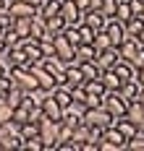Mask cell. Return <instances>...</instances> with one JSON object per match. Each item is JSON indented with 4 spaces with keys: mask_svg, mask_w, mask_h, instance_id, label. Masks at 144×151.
<instances>
[{
    "mask_svg": "<svg viewBox=\"0 0 144 151\" xmlns=\"http://www.w3.org/2000/svg\"><path fill=\"white\" fill-rule=\"evenodd\" d=\"M121 149H126V136L115 125H108L100 138V151H121Z\"/></svg>",
    "mask_w": 144,
    "mask_h": 151,
    "instance_id": "6da1fadb",
    "label": "cell"
},
{
    "mask_svg": "<svg viewBox=\"0 0 144 151\" xmlns=\"http://www.w3.org/2000/svg\"><path fill=\"white\" fill-rule=\"evenodd\" d=\"M84 122L92 125V128H102V130H105L108 125L115 122V117H113L102 104H97V107H87V112H84Z\"/></svg>",
    "mask_w": 144,
    "mask_h": 151,
    "instance_id": "7a4b0ae2",
    "label": "cell"
},
{
    "mask_svg": "<svg viewBox=\"0 0 144 151\" xmlns=\"http://www.w3.org/2000/svg\"><path fill=\"white\" fill-rule=\"evenodd\" d=\"M37 128H39V138L45 141V151H58V122L42 117L37 122Z\"/></svg>",
    "mask_w": 144,
    "mask_h": 151,
    "instance_id": "3957f363",
    "label": "cell"
},
{
    "mask_svg": "<svg viewBox=\"0 0 144 151\" xmlns=\"http://www.w3.org/2000/svg\"><path fill=\"white\" fill-rule=\"evenodd\" d=\"M102 107L110 112L113 117H126V112H128V102L123 99L121 91H105V96H102Z\"/></svg>",
    "mask_w": 144,
    "mask_h": 151,
    "instance_id": "277c9868",
    "label": "cell"
},
{
    "mask_svg": "<svg viewBox=\"0 0 144 151\" xmlns=\"http://www.w3.org/2000/svg\"><path fill=\"white\" fill-rule=\"evenodd\" d=\"M52 47H55V55H58L60 60H65V63H73V58H76V47L71 45V39L65 37L63 31L52 37Z\"/></svg>",
    "mask_w": 144,
    "mask_h": 151,
    "instance_id": "5b68a950",
    "label": "cell"
},
{
    "mask_svg": "<svg viewBox=\"0 0 144 151\" xmlns=\"http://www.w3.org/2000/svg\"><path fill=\"white\" fill-rule=\"evenodd\" d=\"M26 68L34 73L37 83H39V89H45V91H55V86H58V76H52L50 70H45L39 63H29Z\"/></svg>",
    "mask_w": 144,
    "mask_h": 151,
    "instance_id": "8992f818",
    "label": "cell"
},
{
    "mask_svg": "<svg viewBox=\"0 0 144 151\" xmlns=\"http://www.w3.org/2000/svg\"><path fill=\"white\" fill-rule=\"evenodd\" d=\"M60 16L65 18V24H68V26H79L81 21H84V13L76 8V3H73V0H63V3H60Z\"/></svg>",
    "mask_w": 144,
    "mask_h": 151,
    "instance_id": "52a82bcc",
    "label": "cell"
},
{
    "mask_svg": "<svg viewBox=\"0 0 144 151\" xmlns=\"http://www.w3.org/2000/svg\"><path fill=\"white\" fill-rule=\"evenodd\" d=\"M105 31H108V37H110V42L113 47H118L123 39H126L128 34H126V26H123V21H118V18H108V24H105Z\"/></svg>",
    "mask_w": 144,
    "mask_h": 151,
    "instance_id": "ba28073f",
    "label": "cell"
},
{
    "mask_svg": "<svg viewBox=\"0 0 144 151\" xmlns=\"http://www.w3.org/2000/svg\"><path fill=\"white\" fill-rule=\"evenodd\" d=\"M81 24H87L89 29L100 31V29H105V24H108V16L102 13V8H89V11L84 13V21H81Z\"/></svg>",
    "mask_w": 144,
    "mask_h": 151,
    "instance_id": "9c48e42d",
    "label": "cell"
},
{
    "mask_svg": "<svg viewBox=\"0 0 144 151\" xmlns=\"http://www.w3.org/2000/svg\"><path fill=\"white\" fill-rule=\"evenodd\" d=\"M118 60H121L118 47H108V50H100V52H97V65H100L102 70H110Z\"/></svg>",
    "mask_w": 144,
    "mask_h": 151,
    "instance_id": "30bf717a",
    "label": "cell"
},
{
    "mask_svg": "<svg viewBox=\"0 0 144 151\" xmlns=\"http://www.w3.org/2000/svg\"><path fill=\"white\" fill-rule=\"evenodd\" d=\"M8 13H11V18H32V16L37 13V5H32V3H21V0H13V3L8 5Z\"/></svg>",
    "mask_w": 144,
    "mask_h": 151,
    "instance_id": "8fae6325",
    "label": "cell"
},
{
    "mask_svg": "<svg viewBox=\"0 0 144 151\" xmlns=\"http://www.w3.org/2000/svg\"><path fill=\"white\" fill-rule=\"evenodd\" d=\"M42 112H45V117H50V120H55V122L63 120V107L55 102L52 94H47V99L42 102Z\"/></svg>",
    "mask_w": 144,
    "mask_h": 151,
    "instance_id": "7c38bea8",
    "label": "cell"
},
{
    "mask_svg": "<svg viewBox=\"0 0 144 151\" xmlns=\"http://www.w3.org/2000/svg\"><path fill=\"white\" fill-rule=\"evenodd\" d=\"M142 83H139V81H136V78H131V81H123V83H121V94H123V99H126V102H134V99H139V94H142Z\"/></svg>",
    "mask_w": 144,
    "mask_h": 151,
    "instance_id": "4fadbf2b",
    "label": "cell"
},
{
    "mask_svg": "<svg viewBox=\"0 0 144 151\" xmlns=\"http://www.w3.org/2000/svg\"><path fill=\"white\" fill-rule=\"evenodd\" d=\"M110 70H113L115 76H118L121 81H131V78H136V68H134V65H131L128 60H123V58H121V60L115 63V65H113Z\"/></svg>",
    "mask_w": 144,
    "mask_h": 151,
    "instance_id": "5bb4252c",
    "label": "cell"
},
{
    "mask_svg": "<svg viewBox=\"0 0 144 151\" xmlns=\"http://www.w3.org/2000/svg\"><path fill=\"white\" fill-rule=\"evenodd\" d=\"M81 86H84V91H87V96H89V99H102V96H105V83H102V78H92V81H84V83H81Z\"/></svg>",
    "mask_w": 144,
    "mask_h": 151,
    "instance_id": "9a60e30c",
    "label": "cell"
},
{
    "mask_svg": "<svg viewBox=\"0 0 144 151\" xmlns=\"http://www.w3.org/2000/svg\"><path fill=\"white\" fill-rule=\"evenodd\" d=\"M5 55H8V68H18V65H26L29 58H26V52H24V47H8L5 50Z\"/></svg>",
    "mask_w": 144,
    "mask_h": 151,
    "instance_id": "2e32d148",
    "label": "cell"
},
{
    "mask_svg": "<svg viewBox=\"0 0 144 151\" xmlns=\"http://www.w3.org/2000/svg\"><path fill=\"white\" fill-rule=\"evenodd\" d=\"M87 60H97L95 45H79V47H76V58H73V63L81 65V63H87Z\"/></svg>",
    "mask_w": 144,
    "mask_h": 151,
    "instance_id": "e0dca14e",
    "label": "cell"
},
{
    "mask_svg": "<svg viewBox=\"0 0 144 151\" xmlns=\"http://www.w3.org/2000/svg\"><path fill=\"white\" fill-rule=\"evenodd\" d=\"M126 117L128 120H134L136 122V128L144 122V104L139 102V99H134V102H128V112H126Z\"/></svg>",
    "mask_w": 144,
    "mask_h": 151,
    "instance_id": "ac0fdd59",
    "label": "cell"
},
{
    "mask_svg": "<svg viewBox=\"0 0 144 151\" xmlns=\"http://www.w3.org/2000/svg\"><path fill=\"white\" fill-rule=\"evenodd\" d=\"M45 24H47V31L52 34V37H55V34H60V31H65V26H68V24H65V18H63L60 13L45 18Z\"/></svg>",
    "mask_w": 144,
    "mask_h": 151,
    "instance_id": "d6986e66",
    "label": "cell"
},
{
    "mask_svg": "<svg viewBox=\"0 0 144 151\" xmlns=\"http://www.w3.org/2000/svg\"><path fill=\"white\" fill-rule=\"evenodd\" d=\"M24 96H26V91H24V89H18L16 83H13V86H11V91L5 94V102H8V104H11L13 109H16V107H21Z\"/></svg>",
    "mask_w": 144,
    "mask_h": 151,
    "instance_id": "ffe728a7",
    "label": "cell"
},
{
    "mask_svg": "<svg viewBox=\"0 0 144 151\" xmlns=\"http://www.w3.org/2000/svg\"><path fill=\"white\" fill-rule=\"evenodd\" d=\"M21 39H24V37H18L16 31L11 29V26H5V29L0 31V42L5 45V50H8V47H16L18 42H21Z\"/></svg>",
    "mask_w": 144,
    "mask_h": 151,
    "instance_id": "44dd1931",
    "label": "cell"
},
{
    "mask_svg": "<svg viewBox=\"0 0 144 151\" xmlns=\"http://www.w3.org/2000/svg\"><path fill=\"white\" fill-rule=\"evenodd\" d=\"M11 29L16 31L18 37H29V31H32V18H13V21H11Z\"/></svg>",
    "mask_w": 144,
    "mask_h": 151,
    "instance_id": "7402d4cb",
    "label": "cell"
},
{
    "mask_svg": "<svg viewBox=\"0 0 144 151\" xmlns=\"http://www.w3.org/2000/svg\"><path fill=\"white\" fill-rule=\"evenodd\" d=\"M71 141L73 143H87L89 141V125L87 122H79V125H73V136H71Z\"/></svg>",
    "mask_w": 144,
    "mask_h": 151,
    "instance_id": "603a6c76",
    "label": "cell"
},
{
    "mask_svg": "<svg viewBox=\"0 0 144 151\" xmlns=\"http://www.w3.org/2000/svg\"><path fill=\"white\" fill-rule=\"evenodd\" d=\"M123 26H126V34H128V37H136V34L144 29V18H142V16H131Z\"/></svg>",
    "mask_w": 144,
    "mask_h": 151,
    "instance_id": "cb8c5ba5",
    "label": "cell"
},
{
    "mask_svg": "<svg viewBox=\"0 0 144 151\" xmlns=\"http://www.w3.org/2000/svg\"><path fill=\"white\" fill-rule=\"evenodd\" d=\"M102 83H105V89H108V91H118L123 81L113 73V70H102Z\"/></svg>",
    "mask_w": 144,
    "mask_h": 151,
    "instance_id": "d4e9b609",
    "label": "cell"
},
{
    "mask_svg": "<svg viewBox=\"0 0 144 151\" xmlns=\"http://www.w3.org/2000/svg\"><path fill=\"white\" fill-rule=\"evenodd\" d=\"M95 50L100 52V50H108V47H113V42H110V37H108V31L105 29H100V31H95Z\"/></svg>",
    "mask_w": 144,
    "mask_h": 151,
    "instance_id": "484cf974",
    "label": "cell"
},
{
    "mask_svg": "<svg viewBox=\"0 0 144 151\" xmlns=\"http://www.w3.org/2000/svg\"><path fill=\"white\" fill-rule=\"evenodd\" d=\"M131 16H134V13H131V5H128V0H123V3H118V8H115V16H113V18H118V21L126 24Z\"/></svg>",
    "mask_w": 144,
    "mask_h": 151,
    "instance_id": "4316f807",
    "label": "cell"
},
{
    "mask_svg": "<svg viewBox=\"0 0 144 151\" xmlns=\"http://www.w3.org/2000/svg\"><path fill=\"white\" fill-rule=\"evenodd\" d=\"M11 115H13V107L5 102V96H0V125L11 122Z\"/></svg>",
    "mask_w": 144,
    "mask_h": 151,
    "instance_id": "83f0119b",
    "label": "cell"
},
{
    "mask_svg": "<svg viewBox=\"0 0 144 151\" xmlns=\"http://www.w3.org/2000/svg\"><path fill=\"white\" fill-rule=\"evenodd\" d=\"M26 120H29V109H26L24 104L16 107L13 115H11V122H13V125H21V122H26Z\"/></svg>",
    "mask_w": 144,
    "mask_h": 151,
    "instance_id": "f1b7e54d",
    "label": "cell"
},
{
    "mask_svg": "<svg viewBox=\"0 0 144 151\" xmlns=\"http://www.w3.org/2000/svg\"><path fill=\"white\" fill-rule=\"evenodd\" d=\"M21 149H26V151H45V141H42L39 136H34V138H26Z\"/></svg>",
    "mask_w": 144,
    "mask_h": 151,
    "instance_id": "f546056e",
    "label": "cell"
},
{
    "mask_svg": "<svg viewBox=\"0 0 144 151\" xmlns=\"http://www.w3.org/2000/svg\"><path fill=\"white\" fill-rule=\"evenodd\" d=\"M79 34H81V45H92L95 42V29H89L87 24H79Z\"/></svg>",
    "mask_w": 144,
    "mask_h": 151,
    "instance_id": "4dcf8cb0",
    "label": "cell"
},
{
    "mask_svg": "<svg viewBox=\"0 0 144 151\" xmlns=\"http://www.w3.org/2000/svg\"><path fill=\"white\" fill-rule=\"evenodd\" d=\"M100 8H102V13H105L108 18H110V16H115V8H118V0H102V5H100Z\"/></svg>",
    "mask_w": 144,
    "mask_h": 151,
    "instance_id": "1f68e13d",
    "label": "cell"
},
{
    "mask_svg": "<svg viewBox=\"0 0 144 151\" xmlns=\"http://www.w3.org/2000/svg\"><path fill=\"white\" fill-rule=\"evenodd\" d=\"M11 86H13V81H11V76H0V96H5L8 91H11Z\"/></svg>",
    "mask_w": 144,
    "mask_h": 151,
    "instance_id": "d6a6232c",
    "label": "cell"
},
{
    "mask_svg": "<svg viewBox=\"0 0 144 151\" xmlns=\"http://www.w3.org/2000/svg\"><path fill=\"white\" fill-rule=\"evenodd\" d=\"M73 3H76V8H79L81 13H87V11L92 8V0H73Z\"/></svg>",
    "mask_w": 144,
    "mask_h": 151,
    "instance_id": "836d02e7",
    "label": "cell"
},
{
    "mask_svg": "<svg viewBox=\"0 0 144 151\" xmlns=\"http://www.w3.org/2000/svg\"><path fill=\"white\" fill-rule=\"evenodd\" d=\"M136 81L144 86V65H142V68H136Z\"/></svg>",
    "mask_w": 144,
    "mask_h": 151,
    "instance_id": "e575fe53",
    "label": "cell"
},
{
    "mask_svg": "<svg viewBox=\"0 0 144 151\" xmlns=\"http://www.w3.org/2000/svg\"><path fill=\"white\" fill-rule=\"evenodd\" d=\"M8 73V65H5V63H0V76H5Z\"/></svg>",
    "mask_w": 144,
    "mask_h": 151,
    "instance_id": "d590c367",
    "label": "cell"
},
{
    "mask_svg": "<svg viewBox=\"0 0 144 151\" xmlns=\"http://www.w3.org/2000/svg\"><path fill=\"white\" fill-rule=\"evenodd\" d=\"M136 39H139V42H142V45H144V29L139 31V34H136Z\"/></svg>",
    "mask_w": 144,
    "mask_h": 151,
    "instance_id": "8d00e7d4",
    "label": "cell"
},
{
    "mask_svg": "<svg viewBox=\"0 0 144 151\" xmlns=\"http://www.w3.org/2000/svg\"><path fill=\"white\" fill-rule=\"evenodd\" d=\"M0 11H8V3L5 0H0Z\"/></svg>",
    "mask_w": 144,
    "mask_h": 151,
    "instance_id": "74e56055",
    "label": "cell"
},
{
    "mask_svg": "<svg viewBox=\"0 0 144 151\" xmlns=\"http://www.w3.org/2000/svg\"><path fill=\"white\" fill-rule=\"evenodd\" d=\"M139 102H142V104H144V89H142V94H139Z\"/></svg>",
    "mask_w": 144,
    "mask_h": 151,
    "instance_id": "f35d334b",
    "label": "cell"
},
{
    "mask_svg": "<svg viewBox=\"0 0 144 151\" xmlns=\"http://www.w3.org/2000/svg\"><path fill=\"white\" fill-rule=\"evenodd\" d=\"M3 52H5V45H3V42H0V55H3Z\"/></svg>",
    "mask_w": 144,
    "mask_h": 151,
    "instance_id": "ab89813d",
    "label": "cell"
},
{
    "mask_svg": "<svg viewBox=\"0 0 144 151\" xmlns=\"http://www.w3.org/2000/svg\"><path fill=\"white\" fill-rule=\"evenodd\" d=\"M3 29H5V26H3V24H0V31H3Z\"/></svg>",
    "mask_w": 144,
    "mask_h": 151,
    "instance_id": "60d3db41",
    "label": "cell"
},
{
    "mask_svg": "<svg viewBox=\"0 0 144 151\" xmlns=\"http://www.w3.org/2000/svg\"><path fill=\"white\" fill-rule=\"evenodd\" d=\"M142 18H144V11H142Z\"/></svg>",
    "mask_w": 144,
    "mask_h": 151,
    "instance_id": "b9f144b4",
    "label": "cell"
},
{
    "mask_svg": "<svg viewBox=\"0 0 144 151\" xmlns=\"http://www.w3.org/2000/svg\"><path fill=\"white\" fill-rule=\"evenodd\" d=\"M118 3H123V0H118Z\"/></svg>",
    "mask_w": 144,
    "mask_h": 151,
    "instance_id": "7bdbcfd3",
    "label": "cell"
}]
</instances>
